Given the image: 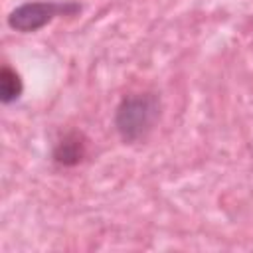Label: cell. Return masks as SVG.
<instances>
[{"label":"cell","instance_id":"7a4b0ae2","mask_svg":"<svg viewBox=\"0 0 253 253\" xmlns=\"http://www.w3.org/2000/svg\"><path fill=\"white\" fill-rule=\"evenodd\" d=\"M75 12H79V4L75 2H28L16 8L10 14L8 22L18 32H34L51 22L55 16Z\"/></svg>","mask_w":253,"mask_h":253},{"label":"cell","instance_id":"6da1fadb","mask_svg":"<svg viewBox=\"0 0 253 253\" xmlns=\"http://www.w3.org/2000/svg\"><path fill=\"white\" fill-rule=\"evenodd\" d=\"M156 115L158 107L152 97H128L117 111V128L125 140H138L152 128Z\"/></svg>","mask_w":253,"mask_h":253},{"label":"cell","instance_id":"3957f363","mask_svg":"<svg viewBox=\"0 0 253 253\" xmlns=\"http://www.w3.org/2000/svg\"><path fill=\"white\" fill-rule=\"evenodd\" d=\"M0 93H2L4 103L18 99L22 93V81H20L18 73L12 71L10 67H2V71H0Z\"/></svg>","mask_w":253,"mask_h":253},{"label":"cell","instance_id":"277c9868","mask_svg":"<svg viewBox=\"0 0 253 253\" xmlns=\"http://www.w3.org/2000/svg\"><path fill=\"white\" fill-rule=\"evenodd\" d=\"M83 156V144L77 138H63L55 148V160L61 164H77Z\"/></svg>","mask_w":253,"mask_h":253}]
</instances>
